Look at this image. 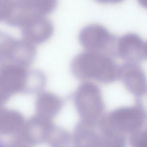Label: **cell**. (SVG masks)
I'll return each instance as SVG.
<instances>
[{
  "mask_svg": "<svg viewBox=\"0 0 147 147\" xmlns=\"http://www.w3.org/2000/svg\"><path fill=\"white\" fill-rule=\"evenodd\" d=\"M1 104L16 94L39 93L46 84V77L41 71L10 64H1Z\"/></svg>",
  "mask_w": 147,
  "mask_h": 147,
  "instance_id": "1",
  "label": "cell"
},
{
  "mask_svg": "<svg viewBox=\"0 0 147 147\" xmlns=\"http://www.w3.org/2000/svg\"><path fill=\"white\" fill-rule=\"evenodd\" d=\"M113 58L107 54L85 51L73 59L71 71L79 80L111 84L119 79L120 75V65Z\"/></svg>",
  "mask_w": 147,
  "mask_h": 147,
  "instance_id": "2",
  "label": "cell"
},
{
  "mask_svg": "<svg viewBox=\"0 0 147 147\" xmlns=\"http://www.w3.org/2000/svg\"><path fill=\"white\" fill-rule=\"evenodd\" d=\"M58 0H0V20L20 28L54 11Z\"/></svg>",
  "mask_w": 147,
  "mask_h": 147,
  "instance_id": "3",
  "label": "cell"
},
{
  "mask_svg": "<svg viewBox=\"0 0 147 147\" xmlns=\"http://www.w3.org/2000/svg\"><path fill=\"white\" fill-rule=\"evenodd\" d=\"M103 119L118 132L130 135L145 126L147 113L141 99H136L133 106L115 109L104 115Z\"/></svg>",
  "mask_w": 147,
  "mask_h": 147,
  "instance_id": "4",
  "label": "cell"
},
{
  "mask_svg": "<svg viewBox=\"0 0 147 147\" xmlns=\"http://www.w3.org/2000/svg\"><path fill=\"white\" fill-rule=\"evenodd\" d=\"M36 55L35 45L22 38L18 39L6 34H1V64H10L28 68L33 63Z\"/></svg>",
  "mask_w": 147,
  "mask_h": 147,
  "instance_id": "5",
  "label": "cell"
},
{
  "mask_svg": "<svg viewBox=\"0 0 147 147\" xmlns=\"http://www.w3.org/2000/svg\"><path fill=\"white\" fill-rule=\"evenodd\" d=\"M73 101L78 111L91 120L101 121L105 115L102 91L94 83L89 81L82 83L74 92Z\"/></svg>",
  "mask_w": 147,
  "mask_h": 147,
  "instance_id": "6",
  "label": "cell"
},
{
  "mask_svg": "<svg viewBox=\"0 0 147 147\" xmlns=\"http://www.w3.org/2000/svg\"><path fill=\"white\" fill-rule=\"evenodd\" d=\"M79 40L85 51L100 53L115 57L118 38L102 25L92 24L81 29Z\"/></svg>",
  "mask_w": 147,
  "mask_h": 147,
  "instance_id": "7",
  "label": "cell"
},
{
  "mask_svg": "<svg viewBox=\"0 0 147 147\" xmlns=\"http://www.w3.org/2000/svg\"><path fill=\"white\" fill-rule=\"evenodd\" d=\"M119 80L136 99L147 94V76L139 64L125 62L120 65Z\"/></svg>",
  "mask_w": 147,
  "mask_h": 147,
  "instance_id": "8",
  "label": "cell"
},
{
  "mask_svg": "<svg viewBox=\"0 0 147 147\" xmlns=\"http://www.w3.org/2000/svg\"><path fill=\"white\" fill-rule=\"evenodd\" d=\"M146 43L138 34H126L118 38L115 50V57L126 62L140 64L145 58Z\"/></svg>",
  "mask_w": 147,
  "mask_h": 147,
  "instance_id": "9",
  "label": "cell"
},
{
  "mask_svg": "<svg viewBox=\"0 0 147 147\" xmlns=\"http://www.w3.org/2000/svg\"><path fill=\"white\" fill-rule=\"evenodd\" d=\"M20 29L22 39L34 45L47 41L54 32L53 25L47 17L27 23Z\"/></svg>",
  "mask_w": 147,
  "mask_h": 147,
  "instance_id": "10",
  "label": "cell"
},
{
  "mask_svg": "<svg viewBox=\"0 0 147 147\" xmlns=\"http://www.w3.org/2000/svg\"><path fill=\"white\" fill-rule=\"evenodd\" d=\"M100 124L102 147H126L125 134L110 127L103 118L100 121Z\"/></svg>",
  "mask_w": 147,
  "mask_h": 147,
  "instance_id": "11",
  "label": "cell"
},
{
  "mask_svg": "<svg viewBox=\"0 0 147 147\" xmlns=\"http://www.w3.org/2000/svg\"><path fill=\"white\" fill-rule=\"evenodd\" d=\"M64 101L61 98L49 92H41L35 100L37 111L42 113H56L61 109Z\"/></svg>",
  "mask_w": 147,
  "mask_h": 147,
  "instance_id": "12",
  "label": "cell"
},
{
  "mask_svg": "<svg viewBox=\"0 0 147 147\" xmlns=\"http://www.w3.org/2000/svg\"><path fill=\"white\" fill-rule=\"evenodd\" d=\"M129 143L131 147H147V127L130 134Z\"/></svg>",
  "mask_w": 147,
  "mask_h": 147,
  "instance_id": "13",
  "label": "cell"
},
{
  "mask_svg": "<svg viewBox=\"0 0 147 147\" xmlns=\"http://www.w3.org/2000/svg\"><path fill=\"white\" fill-rule=\"evenodd\" d=\"M98 2L101 3H104V4H107V3H119L121 2L124 0H96Z\"/></svg>",
  "mask_w": 147,
  "mask_h": 147,
  "instance_id": "14",
  "label": "cell"
},
{
  "mask_svg": "<svg viewBox=\"0 0 147 147\" xmlns=\"http://www.w3.org/2000/svg\"><path fill=\"white\" fill-rule=\"evenodd\" d=\"M137 1L141 6L147 9V0H137Z\"/></svg>",
  "mask_w": 147,
  "mask_h": 147,
  "instance_id": "15",
  "label": "cell"
},
{
  "mask_svg": "<svg viewBox=\"0 0 147 147\" xmlns=\"http://www.w3.org/2000/svg\"><path fill=\"white\" fill-rule=\"evenodd\" d=\"M145 58L147 59V42L145 44Z\"/></svg>",
  "mask_w": 147,
  "mask_h": 147,
  "instance_id": "16",
  "label": "cell"
}]
</instances>
